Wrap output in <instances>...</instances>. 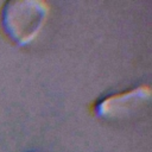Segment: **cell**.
<instances>
[{
	"instance_id": "obj_1",
	"label": "cell",
	"mask_w": 152,
	"mask_h": 152,
	"mask_svg": "<svg viewBox=\"0 0 152 152\" xmlns=\"http://www.w3.org/2000/svg\"><path fill=\"white\" fill-rule=\"evenodd\" d=\"M49 10L42 0H8L0 8V28L14 45L26 46L44 27Z\"/></svg>"
},
{
	"instance_id": "obj_2",
	"label": "cell",
	"mask_w": 152,
	"mask_h": 152,
	"mask_svg": "<svg viewBox=\"0 0 152 152\" xmlns=\"http://www.w3.org/2000/svg\"><path fill=\"white\" fill-rule=\"evenodd\" d=\"M150 87L138 86L118 93L100 96L91 106L95 116L101 119L121 118L138 109L150 99Z\"/></svg>"
}]
</instances>
